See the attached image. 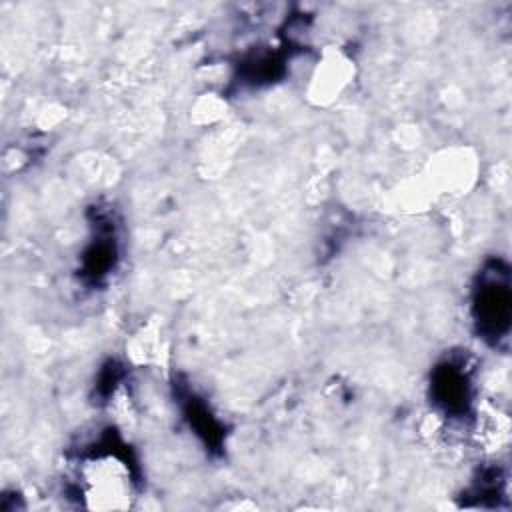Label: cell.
I'll return each mask as SVG.
<instances>
[{"label": "cell", "mask_w": 512, "mask_h": 512, "mask_svg": "<svg viewBox=\"0 0 512 512\" xmlns=\"http://www.w3.org/2000/svg\"><path fill=\"white\" fill-rule=\"evenodd\" d=\"M74 490L82 504L96 510L128 508L136 498V478L130 460L104 446L84 454L76 466Z\"/></svg>", "instance_id": "cell-1"}, {"label": "cell", "mask_w": 512, "mask_h": 512, "mask_svg": "<svg viewBox=\"0 0 512 512\" xmlns=\"http://www.w3.org/2000/svg\"><path fill=\"white\" fill-rule=\"evenodd\" d=\"M512 292L508 268L502 262L488 264L480 274L472 292V316L478 334L498 344L510 330Z\"/></svg>", "instance_id": "cell-2"}, {"label": "cell", "mask_w": 512, "mask_h": 512, "mask_svg": "<svg viewBox=\"0 0 512 512\" xmlns=\"http://www.w3.org/2000/svg\"><path fill=\"white\" fill-rule=\"evenodd\" d=\"M432 400L446 416H464L474 400V380L464 358L442 362L432 372Z\"/></svg>", "instance_id": "cell-3"}, {"label": "cell", "mask_w": 512, "mask_h": 512, "mask_svg": "<svg viewBox=\"0 0 512 512\" xmlns=\"http://www.w3.org/2000/svg\"><path fill=\"white\" fill-rule=\"evenodd\" d=\"M350 82V60L340 52L326 54L322 62H318L316 72L312 76V96L318 104L330 102L340 96L344 86Z\"/></svg>", "instance_id": "cell-4"}, {"label": "cell", "mask_w": 512, "mask_h": 512, "mask_svg": "<svg viewBox=\"0 0 512 512\" xmlns=\"http://www.w3.org/2000/svg\"><path fill=\"white\" fill-rule=\"evenodd\" d=\"M96 250H98V254H102V252H108V250H112V246H106V244H96ZM110 264L106 262V260H102V256H98V260H96V264H94V272H96V268L98 270H104V268H108Z\"/></svg>", "instance_id": "cell-5"}]
</instances>
